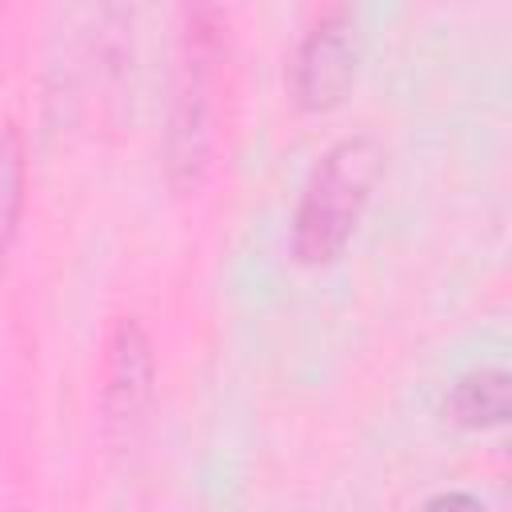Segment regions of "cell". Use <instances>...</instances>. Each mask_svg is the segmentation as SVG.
<instances>
[{"label":"cell","mask_w":512,"mask_h":512,"mask_svg":"<svg viewBox=\"0 0 512 512\" xmlns=\"http://www.w3.org/2000/svg\"><path fill=\"white\" fill-rule=\"evenodd\" d=\"M20 208H24V140L16 124L0 120V268L8 260Z\"/></svg>","instance_id":"6"},{"label":"cell","mask_w":512,"mask_h":512,"mask_svg":"<svg viewBox=\"0 0 512 512\" xmlns=\"http://www.w3.org/2000/svg\"><path fill=\"white\" fill-rule=\"evenodd\" d=\"M220 16L212 8L188 12L180 84L168 124V168L176 184H192L208 156V68L220 48Z\"/></svg>","instance_id":"2"},{"label":"cell","mask_w":512,"mask_h":512,"mask_svg":"<svg viewBox=\"0 0 512 512\" xmlns=\"http://www.w3.org/2000/svg\"><path fill=\"white\" fill-rule=\"evenodd\" d=\"M380 168H384V148L372 136H348L320 156V164L312 168L304 184L296 220H292L296 260L328 264L344 252L380 180Z\"/></svg>","instance_id":"1"},{"label":"cell","mask_w":512,"mask_h":512,"mask_svg":"<svg viewBox=\"0 0 512 512\" xmlns=\"http://www.w3.org/2000/svg\"><path fill=\"white\" fill-rule=\"evenodd\" d=\"M356 80V12L328 8L304 36L292 64V96L308 112L336 108Z\"/></svg>","instance_id":"3"},{"label":"cell","mask_w":512,"mask_h":512,"mask_svg":"<svg viewBox=\"0 0 512 512\" xmlns=\"http://www.w3.org/2000/svg\"><path fill=\"white\" fill-rule=\"evenodd\" d=\"M448 412L460 428H500L512 412V380L504 368H476L448 392Z\"/></svg>","instance_id":"5"},{"label":"cell","mask_w":512,"mask_h":512,"mask_svg":"<svg viewBox=\"0 0 512 512\" xmlns=\"http://www.w3.org/2000/svg\"><path fill=\"white\" fill-rule=\"evenodd\" d=\"M420 512H484V504L472 492H436L420 504Z\"/></svg>","instance_id":"7"},{"label":"cell","mask_w":512,"mask_h":512,"mask_svg":"<svg viewBox=\"0 0 512 512\" xmlns=\"http://www.w3.org/2000/svg\"><path fill=\"white\" fill-rule=\"evenodd\" d=\"M152 380H156V360L148 332L140 328V320L124 316L112 328L108 364H104V432L116 444L136 440L152 404Z\"/></svg>","instance_id":"4"}]
</instances>
